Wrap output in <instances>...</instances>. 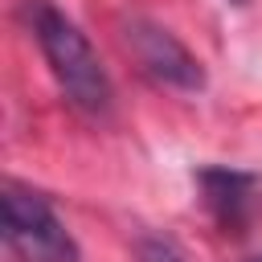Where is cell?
<instances>
[{
	"mask_svg": "<svg viewBox=\"0 0 262 262\" xmlns=\"http://www.w3.org/2000/svg\"><path fill=\"white\" fill-rule=\"evenodd\" d=\"M229 4H246V0H229Z\"/></svg>",
	"mask_w": 262,
	"mask_h": 262,
	"instance_id": "cell-7",
	"label": "cell"
},
{
	"mask_svg": "<svg viewBox=\"0 0 262 262\" xmlns=\"http://www.w3.org/2000/svg\"><path fill=\"white\" fill-rule=\"evenodd\" d=\"M25 20H29V33L37 37V45L49 61L53 82L70 98V106H78L90 119H106L111 102H115V86L98 61L94 45L86 41V33L53 0H25Z\"/></svg>",
	"mask_w": 262,
	"mask_h": 262,
	"instance_id": "cell-1",
	"label": "cell"
},
{
	"mask_svg": "<svg viewBox=\"0 0 262 262\" xmlns=\"http://www.w3.org/2000/svg\"><path fill=\"white\" fill-rule=\"evenodd\" d=\"M123 45L131 49V57L139 61V70L156 82V86H172V90H201L205 86V70L201 61L188 53L184 41H176L164 25L147 20V16H131L123 25Z\"/></svg>",
	"mask_w": 262,
	"mask_h": 262,
	"instance_id": "cell-3",
	"label": "cell"
},
{
	"mask_svg": "<svg viewBox=\"0 0 262 262\" xmlns=\"http://www.w3.org/2000/svg\"><path fill=\"white\" fill-rule=\"evenodd\" d=\"M246 262H262V254H258V258H246Z\"/></svg>",
	"mask_w": 262,
	"mask_h": 262,
	"instance_id": "cell-6",
	"label": "cell"
},
{
	"mask_svg": "<svg viewBox=\"0 0 262 262\" xmlns=\"http://www.w3.org/2000/svg\"><path fill=\"white\" fill-rule=\"evenodd\" d=\"M139 262H184V254L164 237H143L139 242Z\"/></svg>",
	"mask_w": 262,
	"mask_h": 262,
	"instance_id": "cell-5",
	"label": "cell"
},
{
	"mask_svg": "<svg viewBox=\"0 0 262 262\" xmlns=\"http://www.w3.org/2000/svg\"><path fill=\"white\" fill-rule=\"evenodd\" d=\"M254 184L258 180L250 172H237V168H201L196 172L201 201L225 233H242V225L250 217V205H254Z\"/></svg>",
	"mask_w": 262,
	"mask_h": 262,
	"instance_id": "cell-4",
	"label": "cell"
},
{
	"mask_svg": "<svg viewBox=\"0 0 262 262\" xmlns=\"http://www.w3.org/2000/svg\"><path fill=\"white\" fill-rule=\"evenodd\" d=\"M4 242L20 262H78V242L53 205L12 180L4 184Z\"/></svg>",
	"mask_w": 262,
	"mask_h": 262,
	"instance_id": "cell-2",
	"label": "cell"
}]
</instances>
